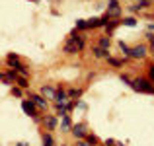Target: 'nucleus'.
I'll list each match as a JSON object with an SVG mask.
<instances>
[{"instance_id": "f257e3e1", "label": "nucleus", "mask_w": 154, "mask_h": 146, "mask_svg": "<svg viewBox=\"0 0 154 146\" xmlns=\"http://www.w3.org/2000/svg\"><path fill=\"white\" fill-rule=\"evenodd\" d=\"M84 45H86L84 37L80 35V31L74 27V29L70 31V35H68V41L64 43L63 53H64V55H76V53H80L84 49Z\"/></svg>"}, {"instance_id": "f03ea898", "label": "nucleus", "mask_w": 154, "mask_h": 146, "mask_svg": "<svg viewBox=\"0 0 154 146\" xmlns=\"http://www.w3.org/2000/svg\"><path fill=\"white\" fill-rule=\"evenodd\" d=\"M129 88L135 92H139V94H152L154 96V84L148 80V76L144 78V76H139V78H133L131 84H129Z\"/></svg>"}, {"instance_id": "7ed1b4c3", "label": "nucleus", "mask_w": 154, "mask_h": 146, "mask_svg": "<svg viewBox=\"0 0 154 146\" xmlns=\"http://www.w3.org/2000/svg\"><path fill=\"white\" fill-rule=\"evenodd\" d=\"M22 109H23L26 115H29L31 119L35 121V123H41V117H39V113H37V107H35V103L31 99H22Z\"/></svg>"}, {"instance_id": "20e7f679", "label": "nucleus", "mask_w": 154, "mask_h": 146, "mask_svg": "<svg viewBox=\"0 0 154 146\" xmlns=\"http://www.w3.org/2000/svg\"><path fill=\"white\" fill-rule=\"evenodd\" d=\"M148 55V47L146 45H135V47H131V53H129V59H144V56Z\"/></svg>"}, {"instance_id": "39448f33", "label": "nucleus", "mask_w": 154, "mask_h": 146, "mask_svg": "<svg viewBox=\"0 0 154 146\" xmlns=\"http://www.w3.org/2000/svg\"><path fill=\"white\" fill-rule=\"evenodd\" d=\"M105 14L109 16V18H119L121 16V6H119V0H107V12Z\"/></svg>"}, {"instance_id": "423d86ee", "label": "nucleus", "mask_w": 154, "mask_h": 146, "mask_svg": "<svg viewBox=\"0 0 154 146\" xmlns=\"http://www.w3.org/2000/svg\"><path fill=\"white\" fill-rule=\"evenodd\" d=\"M70 132H72V136L74 138H78V140H82V138H86V135H88V131H86V127H84L82 123H76V125H72V129H70Z\"/></svg>"}, {"instance_id": "0eeeda50", "label": "nucleus", "mask_w": 154, "mask_h": 146, "mask_svg": "<svg viewBox=\"0 0 154 146\" xmlns=\"http://www.w3.org/2000/svg\"><path fill=\"white\" fill-rule=\"evenodd\" d=\"M29 99L35 103V107H37V109H41V111H45V109H47V99L41 94H29Z\"/></svg>"}, {"instance_id": "6e6552de", "label": "nucleus", "mask_w": 154, "mask_h": 146, "mask_svg": "<svg viewBox=\"0 0 154 146\" xmlns=\"http://www.w3.org/2000/svg\"><path fill=\"white\" fill-rule=\"evenodd\" d=\"M41 123L47 131H55L57 129V115H43L41 117Z\"/></svg>"}, {"instance_id": "1a4fd4ad", "label": "nucleus", "mask_w": 154, "mask_h": 146, "mask_svg": "<svg viewBox=\"0 0 154 146\" xmlns=\"http://www.w3.org/2000/svg\"><path fill=\"white\" fill-rule=\"evenodd\" d=\"M92 56H94V59H105V60H107L111 55H109L107 49H103L100 45H94V47H92Z\"/></svg>"}, {"instance_id": "9d476101", "label": "nucleus", "mask_w": 154, "mask_h": 146, "mask_svg": "<svg viewBox=\"0 0 154 146\" xmlns=\"http://www.w3.org/2000/svg\"><path fill=\"white\" fill-rule=\"evenodd\" d=\"M70 129H72L70 115H63V117H60V132H68Z\"/></svg>"}, {"instance_id": "9b49d317", "label": "nucleus", "mask_w": 154, "mask_h": 146, "mask_svg": "<svg viewBox=\"0 0 154 146\" xmlns=\"http://www.w3.org/2000/svg\"><path fill=\"white\" fill-rule=\"evenodd\" d=\"M55 101H57V103H68V94H66V90H64V88H59V90H57Z\"/></svg>"}, {"instance_id": "f8f14e48", "label": "nucleus", "mask_w": 154, "mask_h": 146, "mask_svg": "<svg viewBox=\"0 0 154 146\" xmlns=\"http://www.w3.org/2000/svg\"><path fill=\"white\" fill-rule=\"evenodd\" d=\"M55 94H57V90L53 86H47V84H45V86L41 88V96L47 97V99H55Z\"/></svg>"}, {"instance_id": "ddd939ff", "label": "nucleus", "mask_w": 154, "mask_h": 146, "mask_svg": "<svg viewBox=\"0 0 154 146\" xmlns=\"http://www.w3.org/2000/svg\"><path fill=\"white\" fill-rule=\"evenodd\" d=\"M117 26H121V18H113V20H109V23L105 26V31H107V35H109V33H113V29H115Z\"/></svg>"}, {"instance_id": "4468645a", "label": "nucleus", "mask_w": 154, "mask_h": 146, "mask_svg": "<svg viewBox=\"0 0 154 146\" xmlns=\"http://www.w3.org/2000/svg\"><path fill=\"white\" fill-rule=\"evenodd\" d=\"M98 45H100V47H103V49H107V51H109V47H111V37H109V35H100V39H98Z\"/></svg>"}, {"instance_id": "2eb2a0df", "label": "nucleus", "mask_w": 154, "mask_h": 146, "mask_svg": "<svg viewBox=\"0 0 154 146\" xmlns=\"http://www.w3.org/2000/svg\"><path fill=\"white\" fill-rule=\"evenodd\" d=\"M41 142H43V146H55V138H53L51 132H43L41 135Z\"/></svg>"}, {"instance_id": "dca6fc26", "label": "nucleus", "mask_w": 154, "mask_h": 146, "mask_svg": "<svg viewBox=\"0 0 154 146\" xmlns=\"http://www.w3.org/2000/svg\"><path fill=\"white\" fill-rule=\"evenodd\" d=\"M66 94H68V99H74L76 101L80 96H82V88H70Z\"/></svg>"}, {"instance_id": "f3484780", "label": "nucleus", "mask_w": 154, "mask_h": 146, "mask_svg": "<svg viewBox=\"0 0 154 146\" xmlns=\"http://www.w3.org/2000/svg\"><path fill=\"white\" fill-rule=\"evenodd\" d=\"M16 84H18L22 90H27L29 88V80L26 78V76H18V80H16Z\"/></svg>"}, {"instance_id": "a211bd4d", "label": "nucleus", "mask_w": 154, "mask_h": 146, "mask_svg": "<svg viewBox=\"0 0 154 146\" xmlns=\"http://www.w3.org/2000/svg\"><path fill=\"white\" fill-rule=\"evenodd\" d=\"M123 62H125V59H115V56H109L107 59V64H111V66H115V68L123 66Z\"/></svg>"}, {"instance_id": "6ab92c4d", "label": "nucleus", "mask_w": 154, "mask_h": 146, "mask_svg": "<svg viewBox=\"0 0 154 146\" xmlns=\"http://www.w3.org/2000/svg\"><path fill=\"white\" fill-rule=\"evenodd\" d=\"M121 23L127 26V27H135L137 26V20L135 18H123V20H121Z\"/></svg>"}, {"instance_id": "aec40b11", "label": "nucleus", "mask_w": 154, "mask_h": 146, "mask_svg": "<svg viewBox=\"0 0 154 146\" xmlns=\"http://www.w3.org/2000/svg\"><path fill=\"white\" fill-rule=\"evenodd\" d=\"M76 29H78V31H84V29H88V23H86V20H76Z\"/></svg>"}, {"instance_id": "412c9836", "label": "nucleus", "mask_w": 154, "mask_h": 146, "mask_svg": "<svg viewBox=\"0 0 154 146\" xmlns=\"http://www.w3.org/2000/svg\"><path fill=\"white\" fill-rule=\"evenodd\" d=\"M84 140H86V142L90 144V146H96V144H98V138H96L94 135H90V132L86 135V138H84Z\"/></svg>"}, {"instance_id": "4be33fe9", "label": "nucleus", "mask_w": 154, "mask_h": 146, "mask_svg": "<svg viewBox=\"0 0 154 146\" xmlns=\"http://www.w3.org/2000/svg\"><path fill=\"white\" fill-rule=\"evenodd\" d=\"M12 94H14L16 97H22V96H23V90H22L20 86H12Z\"/></svg>"}, {"instance_id": "5701e85b", "label": "nucleus", "mask_w": 154, "mask_h": 146, "mask_svg": "<svg viewBox=\"0 0 154 146\" xmlns=\"http://www.w3.org/2000/svg\"><path fill=\"white\" fill-rule=\"evenodd\" d=\"M119 49H121V51H123V53H125V55H127V56H129V53H131V47H129V45H127V43H123V41H119Z\"/></svg>"}, {"instance_id": "b1692460", "label": "nucleus", "mask_w": 154, "mask_h": 146, "mask_svg": "<svg viewBox=\"0 0 154 146\" xmlns=\"http://www.w3.org/2000/svg\"><path fill=\"white\" fill-rule=\"evenodd\" d=\"M148 80H150V82L154 84V62L150 64V66H148Z\"/></svg>"}, {"instance_id": "393cba45", "label": "nucleus", "mask_w": 154, "mask_h": 146, "mask_svg": "<svg viewBox=\"0 0 154 146\" xmlns=\"http://www.w3.org/2000/svg\"><path fill=\"white\" fill-rule=\"evenodd\" d=\"M146 41L150 43V47L154 49V33H150V31H148V33H146Z\"/></svg>"}, {"instance_id": "a878e982", "label": "nucleus", "mask_w": 154, "mask_h": 146, "mask_svg": "<svg viewBox=\"0 0 154 146\" xmlns=\"http://www.w3.org/2000/svg\"><path fill=\"white\" fill-rule=\"evenodd\" d=\"M103 144H105V146H115V140H113V138H105Z\"/></svg>"}, {"instance_id": "bb28decb", "label": "nucleus", "mask_w": 154, "mask_h": 146, "mask_svg": "<svg viewBox=\"0 0 154 146\" xmlns=\"http://www.w3.org/2000/svg\"><path fill=\"white\" fill-rule=\"evenodd\" d=\"M76 146H90V144H88L86 140H78V144H76Z\"/></svg>"}, {"instance_id": "cd10ccee", "label": "nucleus", "mask_w": 154, "mask_h": 146, "mask_svg": "<svg viewBox=\"0 0 154 146\" xmlns=\"http://www.w3.org/2000/svg\"><path fill=\"white\" fill-rule=\"evenodd\" d=\"M148 31H150V33H154V23H148Z\"/></svg>"}, {"instance_id": "c85d7f7f", "label": "nucleus", "mask_w": 154, "mask_h": 146, "mask_svg": "<svg viewBox=\"0 0 154 146\" xmlns=\"http://www.w3.org/2000/svg\"><path fill=\"white\" fill-rule=\"evenodd\" d=\"M4 78H6V76H4V74H2V72H0V80H4Z\"/></svg>"}, {"instance_id": "c756f323", "label": "nucleus", "mask_w": 154, "mask_h": 146, "mask_svg": "<svg viewBox=\"0 0 154 146\" xmlns=\"http://www.w3.org/2000/svg\"><path fill=\"white\" fill-rule=\"evenodd\" d=\"M152 56H154V49H152Z\"/></svg>"}, {"instance_id": "7c9ffc66", "label": "nucleus", "mask_w": 154, "mask_h": 146, "mask_svg": "<svg viewBox=\"0 0 154 146\" xmlns=\"http://www.w3.org/2000/svg\"><path fill=\"white\" fill-rule=\"evenodd\" d=\"M60 146H66V144H60Z\"/></svg>"}]
</instances>
